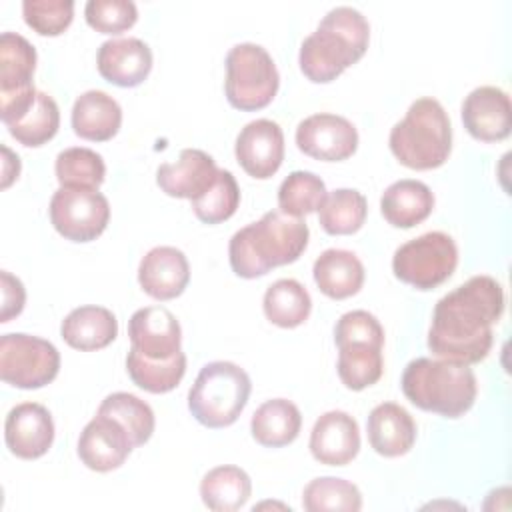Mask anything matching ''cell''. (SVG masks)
I'll use <instances>...</instances> for the list:
<instances>
[{
  "mask_svg": "<svg viewBox=\"0 0 512 512\" xmlns=\"http://www.w3.org/2000/svg\"><path fill=\"white\" fill-rule=\"evenodd\" d=\"M504 312V290L492 276L478 274L444 294L432 312L428 348L458 364H476L492 348V324Z\"/></svg>",
  "mask_w": 512,
  "mask_h": 512,
  "instance_id": "1",
  "label": "cell"
},
{
  "mask_svg": "<svg viewBox=\"0 0 512 512\" xmlns=\"http://www.w3.org/2000/svg\"><path fill=\"white\" fill-rule=\"evenodd\" d=\"M308 224L280 210L266 212L232 234L228 260L236 276L258 278L276 266L296 262L308 246Z\"/></svg>",
  "mask_w": 512,
  "mask_h": 512,
  "instance_id": "2",
  "label": "cell"
},
{
  "mask_svg": "<svg viewBox=\"0 0 512 512\" xmlns=\"http://www.w3.org/2000/svg\"><path fill=\"white\" fill-rule=\"evenodd\" d=\"M368 42L370 24L364 14L352 6H336L304 38L298 54L300 70L310 82H332L364 56Z\"/></svg>",
  "mask_w": 512,
  "mask_h": 512,
  "instance_id": "3",
  "label": "cell"
},
{
  "mask_svg": "<svg viewBox=\"0 0 512 512\" xmlns=\"http://www.w3.org/2000/svg\"><path fill=\"white\" fill-rule=\"evenodd\" d=\"M400 386L404 396L416 408L436 412L444 418L466 414L474 406L478 394L472 368L442 358L410 360L402 372Z\"/></svg>",
  "mask_w": 512,
  "mask_h": 512,
  "instance_id": "4",
  "label": "cell"
},
{
  "mask_svg": "<svg viewBox=\"0 0 512 512\" xmlns=\"http://www.w3.org/2000/svg\"><path fill=\"white\" fill-rule=\"evenodd\" d=\"M388 144L396 160L412 170L442 166L452 150V126L444 106L430 96L414 100L392 126Z\"/></svg>",
  "mask_w": 512,
  "mask_h": 512,
  "instance_id": "5",
  "label": "cell"
},
{
  "mask_svg": "<svg viewBox=\"0 0 512 512\" xmlns=\"http://www.w3.org/2000/svg\"><path fill=\"white\" fill-rule=\"evenodd\" d=\"M250 390L252 382L244 368L214 360L200 368L188 392V410L206 428H226L242 414Z\"/></svg>",
  "mask_w": 512,
  "mask_h": 512,
  "instance_id": "6",
  "label": "cell"
},
{
  "mask_svg": "<svg viewBox=\"0 0 512 512\" xmlns=\"http://www.w3.org/2000/svg\"><path fill=\"white\" fill-rule=\"evenodd\" d=\"M280 86L276 64L268 50L254 42H240L226 54V98L236 110L266 108Z\"/></svg>",
  "mask_w": 512,
  "mask_h": 512,
  "instance_id": "7",
  "label": "cell"
},
{
  "mask_svg": "<svg viewBox=\"0 0 512 512\" xmlns=\"http://www.w3.org/2000/svg\"><path fill=\"white\" fill-rule=\"evenodd\" d=\"M458 264V248L446 232H426L396 248L392 270L398 280L416 290H432L444 284Z\"/></svg>",
  "mask_w": 512,
  "mask_h": 512,
  "instance_id": "8",
  "label": "cell"
},
{
  "mask_svg": "<svg viewBox=\"0 0 512 512\" xmlns=\"http://www.w3.org/2000/svg\"><path fill=\"white\" fill-rule=\"evenodd\" d=\"M58 370L60 352L52 342L24 332L0 338V376L6 384L36 390L50 384Z\"/></svg>",
  "mask_w": 512,
  "mask_h": 512,
  "instance_id": "9",
  "label": "cell"
},
{
  "mask_svg": "<svg viewBox=\"0 0 512 512\" xmlns=\"http://www.w3.org/2000/svg\"><path fill=\"white\" fill-rule=\"evenodd\" d=\"M54 230L72 242L96 240L108 226L110 204L96 188L60 186L50 198Z\"/></svg>",
  "mask_w": 512,
  "mask_h": 512,
  "instance_id": "10",
  "label": "cell"
},
{
  "mask_svg": "<svg viewBox=\"0 0 512 512\" xmlns=\"http://www.w3.org/2000/svg\"><path fill=\"white\" fill-rule=\"evenodd\" d=\"M296 144L310 158L340 162L356 152L358 132L348 118L320 112L304 118L296 126Z\"/></svg>",
  "mask_w": 512,
  "mask_h": 512,
  "instance_id": "11",
  "label": "cell"
},
{
  "mask_svg": "<svg viewBox=\"0 0 512 512\" xmlns=\"http://www.w3.org/2000/svg\"><path fill=\"white\" fill-rule=\"evenodd\" d=\"M234 154L248 176L266 180L282 166L284 132L274 120H252L238 132Z\"/></svg>",
  "mask_w": 512,
  "mask_h": 512,
  "instance_id": "12",
  "label": "cell"
},
{
  "mask_svg": "<svg viewBox=\"0 0 512 512\" xmlns=\"http://www.w3.org/2000/svg\"><path fill=\"white\" fill-rule=\"evenodd\" d=\"M132 448L134 446L126 428L118 420L98 412L84 426L78 438V456L82 464L94 472H110L120 468Z\"/></svg>",
  "mask_w": 512,
  "mask_h": 512,
  "instance_id": "13",
  "label": "cell"
},
{
  "mask_svg": "<svg viewBox=\"0 0 512 512\" xmlns=\"http://www.w3.org/2000/svg\"><path fill=\"white\" fill-rule=\"evenodd\" d=\"M130 348L148 360H168L180 352L182 330L176 316L164 306H146L128 320Z\"/></svg>",
  "mask_w": 512,
  "mask_h": 512,
  "instance_id": "14",
  "label": "cell"
},
{
  "mask_svg": "<svg viewBox=\"0 0 512 512\" xmlns=\"http://www.w3.org/2000/svg\"><path fill=\"white\" fill-rule=\"evenodd\" d=\"M462 124L482 142H498L510 136L512 104L498 86H478L462 102Z\"/></svg>",
  "mask_w": 512,
  "mask_h": 512,
  "instance_id": "15",
  "label": "cell"
},
{
  "mask_svg": "<svg viewBox=\"0 0 512 512\" xmlns=\"http://www.w3.org/2000/svg\"><path fill=\"white\" fill-rule=\"evenodd\" d=\"M4 440L8 450L22 460L44 456L54 442V420L48 408L38 402L14 406L4 422Z\"/></svg>",
  "mask_w": 512,
  "mask_h": 512,
  "instance_id": "16",
  "label": "cell"
},
{
  "mask_svg": "<svg viewBox=\"0 0 512 512\" xmlns=\"http://www.w3.org/2000/svg\"><path fill=\"white\" fill-rule=\"evenodd\" d=\"M218 168L210 154L198 148H184L176 162H164L156 170V184L172 198L194 200L216 180Z\"/></svg>",
  "mask_w": 512,
  "mask_h": 512,
  "instance_id": "17",
  "label": "cell"
},
{
  "mask_svg": "<svg viewBox=\"0 0 512 512\" xmlns=\"http://www.w3.org/2000/svg\"><path fill=\"white\" fill-rule=\"evenodd\" d=\"M310 452L326 466H344L360 450L358 422L344 410L324 412L312 426Z\"/></svg>",
  "mask_w": 512,
  "mask_h": 512,
  "instance_id": "18",
  "label": "cell"
},
{
  "mask_svg": "<svg viewBox=\"0 0 512 512\" xmlns=\"http://www.w3.org/2000/svg\"><path fill=\"white\" fill-rule=\"evenodd\" d=\"M98 72L110 84L132 88L146 80L152 70V50L140 38H112L100 44Z\"/></svg>",
  "mask_w": 512,
  "mask_h": 512,
  "instance_id": "19",
  "label": "cell"
},
{
  "mask_svg": "<svg viewBox=\"0 0 512 512\" xmlns=\"http://www.w3.org/2000/svg\"><path fill=\"white\" fill-rule=\"evenodd\" d=\"M190 280V266L182 250L156 246L144 254L138 266L140 288L156 300H172L184 292Z\"/></svg>",
  "mask_w": 512,
  "mask_h": 512,
  "instance_id": "20",
  "label": "cell"
},
{
  "mask_svg": "<svg viewBox=\"0 0 512 512\" xmlns=\"http://www.w3.org/2000/svg\"><path fill=\"white\" fill-rule=\"evenodd\" d=\"M366 430L374 452L386 458L404 456L416 442L414 418L396 402H382L374 406L368 414Z\"/></svg>",
  "mask_w": 512,
  "mask_h": 512,
  "instance_id": "21",
  "label": "cell"
},
{
  "mask_svg": "<svg viewBox=\"0 0 512 512\" xmlns=\"http://www.w3.org/2000/svg\"><path fill=\"white\" fill-rule=\"evenodd\" d=\"M120 124L122 108L110 94L88 90L74 100L72 128L76 136L92 142H106L118 134Z\"/></svg>",
  "mask_w": 512,
  "mask_h": 512,
  "instance_id": "22",
  "label": "cell"
},
{
  "mask_svg": "<svg viewBox=\"0 0 512 512\" xmlns=\"http://www.w3.org/2000/svg\"><path fill=\"white\" fill-rule=\"evenodd\" d=\"M60 334L64 342L82 352L106 348L118 336V320L104 306H80L62 320Z\"/></svg>",
  "mask_w": 512,
  "mask_h": 512,
  "instance_id": "23",
  "label": "cell"
},
{
  "mask_svg": "<svg viewBox=\"0 0 512 512\" xmlns=\"http://www.w3.org/2000/svg\"><path fill=\"white\" fill-rule=\"evenodd\" d=\"M314 282L322 294L332 300H344L354 296L364 284V266L360 258L350 250L328 248L312 266Z\"/></svg>",
  "mask_w": 512,
  "mask_h": 512,
  "instance_id": "24",
  "label": "cell"
},
{
  "mask_svg": "<svg viewBox=\"0 0 512 512\" xmlns=\"http://www.w3.org/2000/svg\"><path fill=\"white\" fill-rule=\"evenodd\" d=\"M434 208V194L432 190L412 178L392 182L382 198H380V212L384 220L396 228H412L426 220Z\"/></svg>",
  "mask_w": 512,
  "mask_h": 512,
  "instance_id": "25",
  "label": "cell"
},
{
  "mask_svg": "<svg viewBox=\"0 0 512 512\" xmlns=\"http://www.w3.org/2000/svg\"><path fill=\"white\" fill-rule=\"evenodd\" d=\"M302 428L298 406L286 398L266 400L256 408L250 420L252 438L268 448H280L294 442Z\"/></svg>",
  "mask_w": 512,
  "mask_h": 512,
  "instance_id": "26",
  "label": "cell"
},
{
  "mask_svg": "<svg viewBox=\"0 0 512 512\" xmlns=\"http://www.w3.org/2000/svg\"><path fill=\"white\" fill-rule=\"evenodd\" d=\"M250 494V476L232 464L208 470L200 482V498L214 512H234L248 502Z\"/></svg>",
  "mask_w": 512,
  "mask_h": 512,
  "instance_id": "27",
  "label": "cell"
},
{
  "mask_svg": "<svg viewBox=\"0 0 512 512\" xmlns=\"http://www.w3.org/2000/svg\"><path fill=\"white\" fill-rule=\"evenodd\" d=\"M36 48L16 32L0 36V98L14 96L34 88Z\"/></svg>",
  "mask_w": 512,
  "mask_h": 512,
  "instance_id": "28",
  "label": "cell"
},
{
  "mask_svg": "<svg viewBox=\"0 0 512 512\" xmlns=\"http://www.w3.org/2000/svg\"><path fill=\"white\" fill-rule=\"evenodd\" d=\"M262 308L272 324L280 328H296L308 320L312 298L298 280L280 278L266 288Z\"/></svg>",
  "mask_w": 512,
  "mask_h": 512,
  "instance_id": "29",
  "label": "cell"
},
{
  "mask_svg": "<svg viewBox=\"0 0 512 512\" xmlns=\"http://www.w3.org/2000/svg\"><path fill=\"white\" fill-rule=\"evenodd\" d=\"M338 376L350 390H364L376 384L384 372L382 346L372 342H348L338 346Z\"/></svg>",
  "mask_w": 512,
  "mask_h": 512,
  "instance_id": "30",
  "label": "cell"
},
{
  "mask_svg": "<svg viewBox=\"0 0 512 512\" xmlns=\"http://www.w3.org/2000/svg\"><path fill=\"white\" fill-rule=\"evenodd\" d=\"M368 214V202L354 188H336L326 194L318 208V222L332 236L354 234L362 228Z\"/></svg>",
  "mask_w": 512,
  "mask_h": 512,
  "instance_id": "31",
  "label": "cell"
},
{
  "mask_svg": "<svg viewBox=\"0 0 512 512\" xmlns=\"http://www.w3.org/2000/svg\"><path fill=\"white\" fill-rule=\"evenodd\" d=\"M126 370L130 380L152 394H164L174 390L186 372V354L180 350L168 360H148L134 348L126 354Z\"/></svg>",
  "mask_w": 512,
  "mask_h": 512,
  "instance_id": "32",
  "label": "cell"
},
{
  "mask_svg": "<svg viewBox=\"0 0 512 512\" xmlns=\"http://www.w3.org/2000/svg\"><path fill=\"white\" fill-rule=\"evenodd\" d=\"M60 126V110L52 96L46 92L36 94L34 104L18 116L14 122L6 124L12 138H16L24 146H42L48 140H52Z\"/></svg>",
  "mask_w": 512,
  "mask_h": 512,
  "instance_id": "33",
  "label": "cell"
},
{
  "mask_svg": "<svg viewBox=\"0 0 512 512\" xmlns=\"http://www.w3.org/2000/svg\"><path fill=\"white\" fill-rule=\"evenodd\" d=\"M302 506L308 512H358L362 508V494L350 480L320 476L306 484Z\"/></svg>",
  "mask_w": 512,
  "mask_h": 512,
  "instance_id": "34",
  "label": "cell"
},
{
  "mask_svg": "<svg viewBox=\"0 0 512 512\" xmlns=\"http://www.w3.org/2000/svg\"><path fill=\"white\" fill-rule=\"evenodd\" d=\"M98 414H106L118 420L126 428L134 448L146 444L156 426L152 408L144 400L128 392L108 394L98 406Z\"/></svg>",
  "mask_w": 512,
  "mask_h": 512,
  "instance_id": "35",
  "label": "cell"
},
{
  "mask_svg": "<svg viewBox=\"0 0 512 512\" xmlns=\"http://www.w3.org/2000/svg\"><path fill=\"white\" fill-rule=\"evenodd\" d=\"M326 198V184L324 180L308 170H294L290 172L280 188H278V210L302 218L310 212H316Z\"/></svg>",
  "mask_w": 512,
  "mask_h": 512,
  "instance_id": "36",
  "label": "cell"
},
{
  "mask_svg": "<svg viewBox=\"0 0 512 512\" xmlns=\"http://www.w3.org/2000/svg\"><path fill=\"white\" fill-rule=\"evenodd\" d=\"M54 172L60 186L98 190L106 176V164L98 152L84 146H72L56 156Z\"/></svg>",
  "mask_w": 512,
  "mask_h": 512,
  "instance_id": "37",
  "label": "cell"
},
{
  "mask_svg": "<svg viewBox=\"0 0 512 512\" xmlns=\"http://www.w3.org/2000/svg\"><path fill=\"white\" fill-rule=\"evenodd\" d=\"M196 218L204 224H220L234 216L240 204V188L230 170H218L214 184L198 198L190 200Z\"/></svg>",
  "mask_w": 512,
  "mask_h": 512,
  "instance_id": "38",
  "label": "cell"
},
{
  "mask_svg": "<svg viewBox=\"0 0 512 512\" xmlns=\"http://www.w3.org/2000/svg\"><path fill=\"white\" fill-rule=\"evenodd\" d=\"M24 22L40 36L62 34L74 18L72 0H24L22 2Z\"/></svg>",
  "mask_w": 512,
  "mask_h": 512,
  "instance_id": "39",
  "label": "cell"
},
{
  "mask_svg": "<svg viewBox=\"0 0 512 512\" xmlns=\"http://www.w3.org/2000/svg\"><path fill=\"white\" fill-rule=\"evenodd\" d=\"M88 26L102 34H120L134 26L138 8L132 0H88L84 6Z\"/></svg>",
  "mask_w": 512,
  "mask_h": 512,
  "instance_id": "40",
  "label": "cell"
},
{
  "mask_svg": "<svg viewBox=\"0 0 512 512\" xmlns=\"http://www.w3.org/2000/svg\"><path fill=\"white\" fill-rule=\"evenodd\" d=\"M336 346L348 342H372L384 346V328L378 318L366 310H352L338 318L334 326Z\"/></svg>",
  "mask_w": 512,
  "mask_h": 512,
  "instance_id": "41",
  "label": "cell"
},
{
  "mask_svg": "<svg viewBox=\"0 0 512 512\" xmlns=\"http://www.w3.org/2000/svg\"><path fill=\"white\" fill-rule=\"evenodd\" d=\"M2 280V312H0V322H10V318L18 316L24 308L26 302V290L22 282L12 276L8 270L0 272Z\"/></svg>",
  "mask_w": 512,
  "mask_h": 512,
  "instance_id": "42",
  "label": "cell"
},
{
  "mask_svg": "<svg viewBox=\"0 0 512 512\" xmlns=\"http://www.w3.org/2000/svg\"><path fill=\"white\" fill-rule=\"evenodd\" d=\"M4 152V180H2V188H8L12 184L14 178H18L20 174V158L16 154L10 152V148L2 146Z\"/></svg>",
  "mask_w": 512,
  "mask_h": 512,
  "instance_id": "43",
  "label": "cell"
}]
</instances>
